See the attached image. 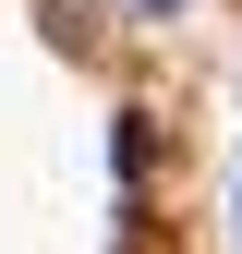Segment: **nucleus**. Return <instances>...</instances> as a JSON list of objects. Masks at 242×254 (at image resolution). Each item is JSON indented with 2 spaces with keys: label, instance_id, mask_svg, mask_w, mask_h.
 Listing matches in <instances>:
<instances>
[{
  "label": "nucleus",
  "instance_id": "f257e3e1",
  "mask_svg": "<svg viewBox=\"0 0 242 254\" xmlns=\"http://www.w3.org/2000/svg\"><path fill=\"white\" fill-rule=\"evenodd\" d=\"M230 254H242V194H230Z\"/></svg>",
  "mask_w": 242,
  "mask_h": 254
},
{
  "label": "nucleus",
  "instance_id": "f03ea898",
  "mask_svg": "<svg viewBox=\"0 0 242 254\" xmlns=\"http://www.w3.org/2000/svg\"><path fill=\"white\" fill-rule=\"evenodd\" d=\"M145 12H182V0H145Z\"/></svg>",
  "mask_w": 242,
  "mask_h": 254
}]
</instances>
